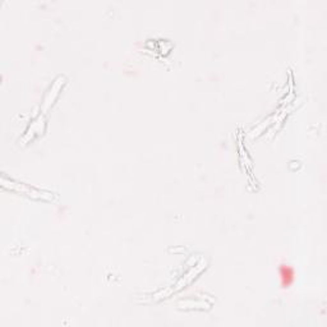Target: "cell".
I'll list each match as a JSON object with an SVG mask.
<instances>
[{"mask_svg":"<svg viewBox=\"0 0 327 327\" xmlns=\"http://www.w3.org/2000/svg\"><path fill=\"white\" fill-rule=\"evenodd\" d=\"M279 275L283 288H289L296 281V271L290 265H281L279 268Z\"/></svg>","mask_w":327,"mask_h":327,"instance_id":"obj_1","label":"cell"}]
</instances>
